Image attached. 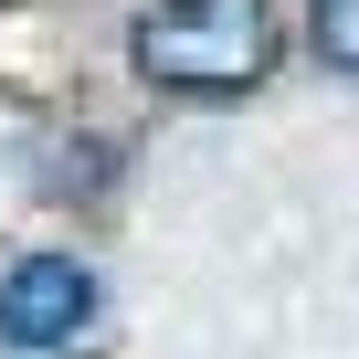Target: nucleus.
<instances>
[{
    "instance_id": "f257e3e1",
    "label": "nucleus",
    "mask_w": 359,
    "mask_h": 359,
    "mask_svg": "<svg viewBox=\"0 0 359 359\" xmlns=\"http://www.w3.org/2000/svg\"><path fill=\"white\" fill-rule=\"evenodd\" d=\"M275 64V11L264 0H169L137 22V74L180 95H243Z\"/></svg>"
},
{
    "instance_id": "f03ea898",
    "label": "nucleus",
    "mask_w": 359,
    "mask_h": 359,
    "mask_svg": "<svg viewBox=\"0 0 359 359\" xmlns=\"http://www.w3.org/2000/svg\"><path fill=\"white\" fill-rule=\"evenodd\" d=\"M85 317H95V264L74 254H22L0 275V338L11 348H74Z\"/></svg>"
},
{
    "instance_id": "7ed1b4c3",
    "label": "nucleus",
    "mask_w": 359,
    "mask_h": 359,
    "mask_svg": "<svg viewBox=\"0 0 359 359\" xmlns=\"http://www.w3.org/2000/svg\"><path fill=\"white\" fill-rule=\"evenodd\" d=\"M317 53L338 74H359V0H317Z\"/></svg>"
}]
</instances>
